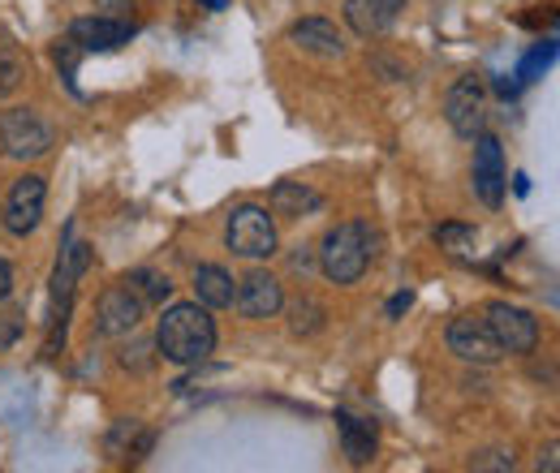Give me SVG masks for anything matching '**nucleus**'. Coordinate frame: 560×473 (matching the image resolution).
Returning <instances> with one entry per match:
<instances>
[{
	"label": "nucleus",
	"mask_w": 560,
	"mask_h": 473,
	"mask_svg": "<svg viewBox=\"0 0 560 473\" xmlns=\"http://www.w3.org/2000/svg\"><path fill=\"white\" fill-rule=\"evenodd\" d=\"M26 69H22V57L13 48H0V99H9L18 86H22Z\"/></svg>",
	"instance_id": "nucleus-22"
},
{
	"label": "nucleus",
	"mask_w": 560,
	"mask_h": 473,
	"mask_svg": "<svg viewBox=\"0 0 560 473\" xmlns=\"http://www.w3.org/2000/svg\"><path fill=\"white\" fill-rule=\"evenodd\" d=\"M375 259H380V233L366 220H346V224H337V228L324 233L319 271L332 284H358Z\"/></svg>",
	"instance_id": "nucleus-2"
},
{
	"label": "nucleus",
	"mask_w": 560,
	"mask_h": 473,
	"mask_svg": "<svg viewBox=\"0 0 560 473\" xmlns=\"http://www.w3.org/2000/svg\"><path fill=\"white\" fill-rule=\"evenodd\" d=\"M444 121L457 138H479L488 130V86L483 78L466 73L444 95Z\"/></svg>",
	"instance_id": "nucleus-6"
},
{
	"label": "nucleus",
	"mask_w": 560,
	"mask_h": 473,
	"mask_svg": "<svg viewBox=\"0 0 560 473\" xmlns=\"http://www.w3.org/2000/svg\"><path fill=\"white\" fill-rule=\"evenodd\" d=\"M483 319H488L491 336H495V344H500L504 353L530 357V353L539 348V319H535L530 310H522V306L495 297V301L483 306Z\"/></svg>",
	"instance_id": "nucleus-7"
},
{
	"label": "nucleus",
	"mask_w": 560,
	"mask_h": 473,
	"mask_svg": "<svg viewBox=\"0 0 560 473\" xmlns=\"http://www.w3.org/2000/svg\"><path fill=\"white\" fill-rule=\"evenodd\" d=\"M126 284L139 293L142 301H151V306H164V301L173 297V280L155 268H135L130 275H126Z\"/></svg>",
	"instance_id": "nucleus-20"
},
{
	"label": "nucleus",
	"mask_w": 560,
	"mask_h": 473,
	"mask_svg": "<svg viewBox=\"0 0 560 473\" xmlns=\"http://www.w3.org/2000/svg\"><path fill=\"white\" fill-rule=\"evenodd\" d=\"M233 306L242 319L250 323H264V319H277L280 306H284V284L272 271L255 268L246 280H237V293H233Z\"/></svg>",
	"instance_id": "nucleus-10"
},
{
	"label": "nucleus",
	"mask_w": 560,
	"mask_h": 473,
	"mask_svg": "<svg viewBox=\"0 0 560 473\" xmlns=\"http://www.w3.org/2000/svg\"><path fill=\"white\" fill-rule=\"evenodd\" d=\"M337 435H341V448L350 457V465H366L375 461V448H380V435L371 422L353 417V413H337Z\"/></svg>",
	"instance_id": "nucleus-17"
},
{
	"label": "nucleus",
	"mask_w": 560,
	"mask_h": 473,
	"mask_svg": "<svg viewBox=\"0 0 560 473\" xmlns=\"http://www.w3.org/2000/svg\"><path fill=\"white\" fill-rule=\"evenodd\" d=\"M130 39H135V26H130L126 17H104V13H95V17L70 22V44H78L82 52H117V48H126Z\"/></svg>",
	"instance_id": "nucleus-12"
},
{
	"label": "nucleus",
	"mask_w": 560,
	"mask_h": 473,
	"mask_svg": "<svg viewBox=\"0 0 560 473\" xmlns=\"http://www.w3.org/2000/svg\"><path fill=\"white\" fill-rule=\"evenodd\" d=\"M552 61H557V44L548 39V44H539V48H535V52L522 61V73H517V82H535V78H539L544 69L552 66Z\"/></svg>",
	"instance_id": "nucleus-23"
},
{
	"label": "nucleus",
	"mask_w": 560,
	"mask_h": 473,
	"mask_svg": "<svg viewBox=\"0 0 560 473\" xmlns=\"http://www.w3.org/2000/svg\"><path fill=\"white\" fill-rule=\"evenodd\" d=\"M237 293V280L220 263H199L195 268V301H203L208 310H229Z\"/></svg>",
	"instance_id": "nucleus-16"
},
{
	"label": "nucleus",
	"mask_w": 560,
	"mask_h": 473,
	"mask_svg": "<svg viewBox=\"0 0 560 473\" xmlns=\"http://www.w3.org/2000/svg\"><path fill=\"white\" fill-rule=\"evenodd\" d=\"M298 250H302V255H293V271H311V263H315L311 250H306V246H298Z\"/></svg>",
	"instance_id": "nucleus-28"
},
{
	"label": "nucleus",
	"mask_w": 560,
	"mask_h": 473,
	"mask_svg": "<svg viewBox=\"0 0 560 473\" xmlns=\"http://www.w3.org/2000/svg\"><path fill=\"white\" fill-rule=\"evenodd\" d=\"M18 336H22V315H18V310L0 315V348H13Z\"/></svg>",
	"instance_id": "nucleus-25"
},
{
	"label": "nucleus",
	"mask_w": 560,
	"mask_h": 473,
	"mask_svg": "<svg viewBox=\"0 0 560 473\" xmlns=\"http://www.w3.org/2000/svg\"><path fill=\"white\" fill-rule=\"evenodd\" d=\"M341 13H346V26L358 39H380L401 22L406 0H346Z\"/></svg>",
	"instance_id": "nucleus-13"
},
{
	"label": "nucleus",
	"mask_w": 560,
	"mask_h": 473,
	"mask_svg": "<svg viewBox=\"0 0 560 473\" xmlns=\"http://www.w3.org/2000/svg\"><path fill=\"white\" fill-rule=\"evenodd\" d=\"M431 237H435V246L448 250V255H470L475 241H479V228H475V224H440Z\"/></svg>",
	"instance_id": "nucleus-21"
},
{
	"label": "nucleus",
	"mask_w": 560,
	"mask_h": 473,
	"mask_svg": "<svg viewBox=\"0 0 560 473\" xmlns=\"http://www.w3.org/2000/svg\"><path fill=\"white\" fill-rule=\"evenodd\" d=\"M151 444H155V435L142 426L139 417H121V422L108 430V439H104L108 457H117V461H142V457L151 452Z\"/></svg>",
	"instance_id": "nucleus-15"
},
{
	"label": "nucleus",
	"mask_w": 560,
	"mask_h": 473,
	"mask_svg": "<svg viewBox=\"0 0 560 473\" xmlns=\"http://www.w3.org/2000/svg\"><path fill=\"white\" fill-rule=\"evenodd\" d=\"M211 13H220V9H229V0H203Z\"/></svg>",
	"instance_id": "nucleus-30"
},
{
	"label": "nucleus",
	"mask_w": 560,
	"mask_h": 473,
	"mask_svg": "<svg viewBox=\"0 0 560 473\" xmlns=\"http://www.w3.org/2000/svg\"><path fill=\"white\" fill-rule=\"evenodd\" d=\"M475 142V155H470V186L479 194V203L488 211H500L504 206V190H509V173H504V146L495 134L470 138Z\"/></svg>",
	"instance_id": "nucleus-8"
},
{
	"label": "nucleus",
	"mask_w": 560,
	"mask_h": 473,
	"mask_svg": "<svg viewBox=\"0 0 560 473\" xmlns=\"http://www.w3.org/2000/svg\"><path fill=\"white\" fill-rule=\"evenodd\" d=\"M324 206V199L302 186V181H277L272 194H268V211L272 215H284V220H302V215H315Z\"/></svg>",
	"instance_id": "nucleus-18"
},
{
	"label": "nucleus",
	"mask_w": 560,
	"mask_h": 473,
	"mask_svg": "<svg viewBox=\"0 0 560 473\" xmlns=\"http://www.w3.org/2000/svg\"><path fill=\"white\" fill-rule=\"evenodd\" d=\"M410 306H415V293H397V297L388 301V310H384V315H388V319H401Z\"/></svg>",
	"instance_id": "nucleus-26"
},
{
	"label": "nucleus",
	"mask_w": 560,
	"mask_h": 473,
	"mask_svg": "<svg viewBox=\"0 0 560 473\" xmlns=\"http://www.w3.org/2000/svg\"><path fill=\"white\" fill-rule=\"evenodd\" d=\"M142 319H147V301H142L126 280L113 284V288H104V297H100V306H95V332H100V336H108V340L130 336V332H139Z\"/></svg>",
	"instance_id": "nucleus-9"
},
{
	"label": "nucleus",
	"mask_w": 560,
	"mask_h": 473,
	"mask_svg": "<svg viewBox=\"0 0 560 473\" xmlns=\"http://www.w3.org/2000/svg\"><path fill=\"white\" fill-rule=\"evenodd\" d=\"M215 319L203 301H173L160 319H155V357L173 362V366H203L215 353Z\"/></svg>",
	"instance_id": "nucleus-1"
},
{
	"label": "nucleus",
	"mask_w": 560,
	"mask_h": 473,
	"mask_svg": "<svg viewBox=\"0 0 560 473\" xmlns=\"http://www.w3.org/2000/svg\"><path fill=\"white\" fill-rule=\"evenodd\" d=\"M289 44L315 57H346V35L328 17H302L289 26Z\"/></svg>",
	"instance_id": "nucleus-14"
},
{
	"label": "nucleus",
	"mask_w": 560,
	"mask_h": 473,
	"mask_svg": "<svg viewBox=\"0 0 560 473\" xmlns=\"http://www.w3.org/2000/svg\"><path fill=\"white\" fill-rule=\"evenodd\" d=\"M13 297V268H9V259H0V301H9Z\"/></svg>",
	"instance_id": "nucleus-27"
},
{
	"label": "nucleus",
	"mask_w": 560,
	"mask_h": 473,
	"mask_svg": "<svg viewBox=\"0 0 560 473\" xmlns=\"http://www.w3.org/2000/svg\"><path fill=\"white\" fill-rule=\"evenodd\" d=\"M57 146V130L35 108H4L0 113V151L9 159H44Z\"/></svg>",
	"instance_id": "nucleus-4"
},
{
	"label": "nucleus",
	"mask_w": 560,
	"mask_h": 473,
	"mask_svg": "<svg viewBox=\"0 0 560 473\" xmlns=\"http://www.w3.org/2000/svg\"><path fill=\"white\" fill-rule=\"evenodd\" d=\"M121 4H130V0H100V9H108L104 17H117V13H121Z\"/></svg>",
	"instance_id": "nucleus-29"
},
{
	"label": "nucleus",
	"mask_w": 560,
	"mask_h": 473,
	"mask_svg": "<svg viewBox=\"0 0 560 473\" xmlns=\"http://www.w3.org/2000/svg\"><path fill=\"white\" fill-rule=\"evenodd\" d=\"M517 461H513V452H504V448H488V452H479V457H470V470H513Z\"/></svg>",
	"instance_id": "nucleus-24"
},
{
	"label": "nucleus",
	"mask_w": 560,
	"mask_h": 473,
	"mask_svg": "<svg viewBox=\"0 0 560 473\" xmlns=\"http://www.w3.org/2000/svg\"><path fill=\"white\" fill-rule=\"evenodd\" d=\"M284 315H289V332L293 336H319L324 328H328V310L315 301V297H298V301H289V306H280Z\"/></svg>",
	"instance_id": "nucleus-19"
},
{
	"label": "nucleus",
	"mask_w": 560,
	"mask_h": 473,
	"mask_svg": "<svg viewBox=\"0 0 560 473\" xmlns=\"http://www.w3.org/2000/svg\"><path fill=\"white\" fill-rule=\"evenodd\" d=\"M224 246L237 255V259H272L280 250L277 237V215L264 203H237L224 220Z\"/></svg>",
	"instance_id": "nucleus-3"
},
{
	"label": "nucleus",
	"mask_w": 560,
	"mask_h": 473,
	"mask_svg": "<svg viewBox=\"0 0 560 473\" xmlns=\"http://www.w3.org/2000/svg\"><path fill=\"white\" fill-rule=\"evenodd\" d=\"M448 353H457L462 362H475V366H495L504 357V348L491 336L488 319L483 315H462L448 323Z\"/></svg>",
	"instance_id": "nucleus-11"
},
{
	"label": "nucleus",
	"mask_w": 560,
	"mask_h": 473,
	"mask_svg": "<svg viewBox=\"0 0 560 473\" xmlns=\"http://www.w3.org/2000/svg\"><path fill=\"white\" fill-rule=\"evenodd\" d=\"M44 206H48V181L39 173H22L0 206V224L9 237H31L44 224Z\"/></svg>",
	"instance_id": "nucleus-5"
}]
</instances>
